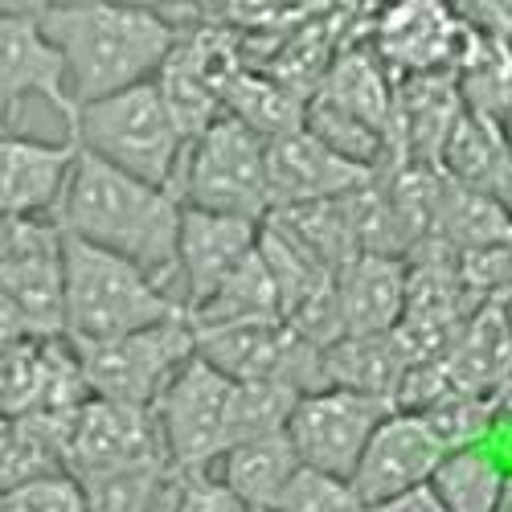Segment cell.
I'll use <instances>...</instances> for the list:
<instances>
[{
	"mask_svg": "<svg viewBox=\"0 0 512 512\" xmlns=\"http://www.w3.org/2000/svg\"><path fill=\"white\" fill-rule=\"evenodd\" d=\"M431 435L439 439L443 451H463V447H480L492 439L496 426V402L492 394H472V390H447L443 398H435L431 406L414 410Z\"/></svg>",
	"mask_w": 512,
	"mask_h": 512,
	"instance_id": "d4e9b609",
	"label": "cell"
},
{
	"mask_svg": "<svg viewBox=\"0 0 512 512\" xmlns=\"http://www.w3.org/2000/svg\"><path fill=\"white\" fill-rule=\"evenodd\" d=\"M46 472H62L46 435L29 418H0V492H13Z\"/></svg>",
	"mask_w": 512,
	"mask_h": 512,
	"instance_id": "4316f807",
	"label": "cell"
},
{
	"mask_svg": "<svg viewBox=\"0 0 512 512\" xmlns=\"http://www.w3.org/2000/svg\"><path fill=\"white\" fill-rule=\"evenodd\" d=\"M365 512H443V508H439V500L431 496V488H418V492H406V496H394V500L369 504Z\"/></svg>",
	"mask_w": 512,
	"mask_h": 512,
	"instance_id": "1f68e13d",
	"label": "cell"
},
{
	"mask_svg": "<svg viewBox=\"0 0 512 512\" xmlns=\"http://www.w3.org/2000/svg\"><path fill=\"white\" fill-rule=\"evenodd\" d=\"M9 512H91L87 492L70 472H46L13 492H5Z\"/></svg>",
	"mask_w": 512,
	"mask_h": 512,
	"instance_id": "f546056e",
	"label": "cell"
},
{
	"mask_svg": "<svg viewBox=\"0 0 512 512\" xmlns=\"http://www.w3.org/2000/svg\"><path fill=\"white\" fill-rule=\"evenodd\" d=\"M496 512H512V472H504V488H500V504Z\"/></svg>",
	"mask_w": 512,
	"mask_h": 512,
	"instance_id": "e575fe53",
	"label": "cell"
},
{
	"mask_svg": "<svg viewBox=\"0 0 512 512\" xmlns=\"http://www.w3.org/2000/svg\"><path fill=\"white\" fill-rule=\"evenodd\" d=\"M230 394H234V381L222 377L218 369H209L193 353V361L156 398L152 418L160 431L164 459L173 463L177 476L213 472V463L226 455Z\"/></svg>",
	"mask_w": 512,
	"mask_h": 512,
	"instance_id": "ba28073f",
	"label": "cell"
},
{
	"mask_svg": "<svg viewBox=\"0 0 512 512\" xmlns=\"http://www.w3.org/2000/svg\"><path fill=\"white\" fill-rule=\"evenodd\" d=\"M275 512H365V504L357 500L349 480L300 467V472L291 476L287 492L279 496Z\"/></svg>",
	"mask_w": 512,
	"mask_h": 512,
	"instance_id": "83f0119b",
	"label": "cell"
},
{
	"mask_svg": "<svg viewBox=\"0 0 512 512\" xmlns=\"http://www.w3.org/2000/svg\"><path fill=\"white\" fill-rule=\"evenodd\" d=\"M381 173L336 156L328 144H320L308 127L267 140V193H271V213L275 209H300V205H324L353 197L369 189Z\"/></svg>",
	"mask_w": 512,
	"mask_h": 512,
	"instance_id": "5bb4252c",
	"label": "cell"
},
{
	"mask_svg": "<svg viewBox=\"0 0 512 512\" xmlns=\"http://www.w3.org/2000/svg\"><path fill=\"white\" fill-rule=\"evenodd\" d=\"M37 25L66 70V95L74 107L152 82L177 46V25L156 5H37Z\"/></svg>",
	"mask_w": 512,
	"mask_h": 512,
	"instance_id": "7a4b0ae2",
	"label": "cell"
},
{
	"mask_svg": "<svg viewBox=\"0 0 512 512\" xmlns=\"http://www.w3.org/2000/svg\"><path fill=\"white\" fill-rule=\"evenodd\" d=\"M54 226L66 238L99 246L115 254V259L140 267L156 287H164L181 304L177 295L181 201L173 193L152 189L119 173V168L78 152L54 209Z\"/></svg>",
	"mask_w": 512,
	"mask_h": 512,
	"instance_id": "6da1fadb",
	"label": "cell"
},
{
	"mask_svg": "<svg viewBox=\"0 0 512 512\" xmlns=\"http://www.w3.org/2000/svg\"><path fill=\"white\" fill-rule=\"evenodd\" d=\"M181 484V480H177ZM173 500H177V488H173V496H168V500H160L156 508H148V512H173Z\"/></svg>",
	"mask_w": 512,
	"mask_h": 512,
	"instance_id": "8d00e7d4",
	"label": "cell"
},
{
	"mask_svg": "<svg viewBox=\"0 0 512 512\" xmlns=\"http://www.w3.org/2000/svg\"><path fill=\"white\" fill-rule=\"evenodd\" d=\"M197 357L230 377L234 386H283L291 394H312L324 386L320 349L287 320H246L222 328H197Z\"/></svg>",
	"mask_w": 512,
	"mask_h": 512,
	"instance_id": "52a82bcc",
	"label": "cell"
},
{
	"mask_svg": "<svg viewBox=\"0 0 512 512\" xmlns=\"http://www.w3.org/2000/svg\"><path fill=\"white\" fill-rule=\"evenodd\" d=\"M66 234L50 222H21L13 246L0 259V291L17 308L33 340L62 336L66 304Z\"/></svg>",
	"mask_w": 512,
	"mask_h": 512,
	"instance_id": "8fae6325",
	"label": "cell"
},
{
	"mask_svg": "<svg viewBox=\"0 0 512 512\" xmlns=\"http://www.w3.org/2000/svg\"><path fill=\"white\" fill-rule=\"evenodd\" d=\"M74 140H33L0 132V218L9 222H54L58 197L74 168Z\"/></svg>",
	"mask_w": 512,
	"mask_h": 512,
	"instance_id": "e0dca14e",
	"label": "cell"
},
{
	"mask_svg": "<svg viewBox=\"0 0 512 512\" xmlns=\"http://www.w3.org/2000/svg\"><path fill=\"white\" fill-rule=\"evenodd\" d=\"M443 455L447 451L431 435V426H426L414 410H394L373 431L361 463L353 467L349 484H353L357 500L369 508V504H381V500H394V496L426 488Z\"/></svg>",
	"mask_w": 512,
	"mask_h": 512,
	"instance_id": "9a60e30c",
	"label": "cell"
},
{
	"mask_svg": "<svg viewBox=\"0 0 512 512\" xmlns=\"http://www.w3.org/2000/svg\"><path fill=\"white\" fill-rule=\"evenodd\" d=\"M394 410L398 406L386 398L320 386L312 394L295 398V410L283 426V435H287L295 459H300V467L349 480L373 439V431Z\"/></svg>",
	"mask_w": 512,
	"mask_h": 512,
	"instance_id": "9c48e42d",
	"label": "cell"
},
{
	"mask_svg": "<svg viewBox=\"0 0 512 512\" xmlns=\"http://www.w3.org/2000/svg\"><path fill=\"white\" fill-rule=\"evenodd\" d=\"M17 230H21V222H9V218H0V259H5V250L13 246Z\"/></svg>",
	"mask_w": 512,
	"mask_h": 512,
	"instance_id": "836d02e7",
	"label": "cell"
},
{
	"mask_svg": "<svg viewBox=\"0 0 512 512\" xmlns=\"http://www.w3.org/2000/svg\"><path fill=\"white\" fill-rule=\"evenodd\" d=\"M0 512H9V504H5V492H0Z\"/></svg>",
	"mask_w": 512,
	"mask_h": 512,
	"instance_id": "74e56055",
	"label": "cell"
},
{
	"mask_svg": "<svg viewBox=\"0 0 512 512\" xmlns=\"http://www.w3.org/2000/svg\"><path fill=\"white\" fill-rule=\"evenodd\" d=\"M173 197L185 209L267 222V140H259L230 115L213 119L197 140H189Z\"/></svg>",
	"mask_w": 512,
	"mask_h": 512,
	"instance_id": "5b68a950",
	"label": "cell"
},
{
	"mask_svg": "<svg viewBox=\"0 0 512 512\" xmlns=\"http://www.w3.org/2000/svg\"><path fill=\"white\" fill-rule=\"evenodd\" d=\"M173 512H250L222 480H213L209 472L201 476H181Z\"/></svg>",
	"mask_w": 512,
	"mask_h": 512,
	"instance_id": "4dcf8cb0",
	"label": "cell"
},
{
	"mask_svg": "<svg viewBox=\"0 0 512 512\" xmlns=\"http://www.w3.org/2000/svg\"><path fill=\"white\" fill-rule=\"evenodd\" d=\"M451 78H455V95L467 115L500 123L512 111V41L467 29L463 54H459Z\"/></svg>",
	"mask_w": 512,
	"mask_h": 512,
	"instance_id": "7402d4cb",
	"label": "cell"
},
{
	"mask_svg": "<svg viewBox=\"0 0 512 512\" xmlns=\"http://www.w3.org/2000/svg\"><path fill=\"white\" fill-rule=\"evenodd\" d=\"M324 386L332 390H353L369 398L394 402L406 377V357L398 349L394 332L386 336H340L336 345L320 353Z\"/></svg>",
	"mask_w": 512,
	"mask_h": 512,
	"instance_id": "ffe728a7",
	"label": "cell"
},
{
	"mask_svg": "<svg viewBox=\"0 0 512 512\" xmlns=\"http://www.w3.org/2000/svg\"><path fill=\"white\" fill-rule=\"evenodd\" d=\"M304 107H308L304 95H295L267 70L254 66H242L222 91V115L250 127L259 140H279L295 132V127H304Z\"/></svg>",
	"mask_w": 512,
	"mask_h": 512,
	"instance_id": "603a6c76",
	"label": "cell"
},
{
	"mask_svg": "<svg viewBox=\"0 0 512 512\" xmlns=\"http://www.w3.org/2000/svg\"><path fill=\"white\" fill-rule=\"evenodd\" d=\"M295 398L283 386H234L230 394V426H226V451L250 439L283 435V426L295 410Z\"/></svg>",
	"mask_w": 512,
	"mask_h": 512,
	"instance_id": "484cf974",
	"label": "cell"
},
{
	"mask_svg": "<svg viewBox=\"0 0 512 512\" xmlns=\"http://www.w3.org/2000/svg\"><path fill=\"white\" fill-rule=\"evenodd\" d=\"M66 127V140H74L78 152H87L152 189H177L189 140L181 136L173 111L164 107L156 82H140V87H127L119 95L82 103L74 107Z\"/></svg>",
	"mask_w": 512,
	"mask_h": 512,
	"instance_id": "3957f363",
	"label": "cell"
},
{
	"mask_svg": "<svg viewBox=\"0 0 512 512\" xmlns=\"http://www.w3.org/2000/svg\"><path fill=\"white\" fill-rule=\"evenodd\" d=\"M496 127H500V140H504V148H508V156H512V111H508Z\"/></svg>",
	"mask_w": 512,
	"mask_h": 512,
	"instance_id": "d590c367",
	"label": "cell"
},
{
	"mask_svg": "<svg viewBox=\"0 0 512 512\" xmlns=\"http://www.w3.org/2000/svg\"><path fill=\"white\" fill-rule=\"evenodd\" d=\"M410 291V259L357 254L336 271V304L345 336H386L402 324Z\"/></svg>",
	"mask_w": 512,
	"mask_h": 512,
	"instance_id": "ac0fdd59",
	"label": "cell"
},
{
	"mask_svg": "<svg viewBox=\"0 0 512 512\" xmlns=\"http://www.w3.org/2000/svg\"><path fill=\"white\" fill-rule=\"evenodd\" d=\"M213 467H218V472H209V476L222 480L250 512H275L291 476L300 472V459H295L287 435H267V439H250V443L230 447Z\"/></svg>",
	"mask_w": 512,
	"mask_h": 512,
	"instance_id": "44dd1931",
	"label": "cell"
},
{
	"mask_svg": "<svg viewBox=\"0 0 512 512\" xmlns=\"http://www.w3.org/2000/svg\"><path fill=\"white\" fill-rule=\"evenodd\" d=\"M13 340H33L29 328L21 324L17 308L5 300V291H0V345H13Z\"/></svg>",
	"mask_w": 512,
	"mask_h": 512,
	"instance_id": "d6a6232c",
	"label": "cell"
},
{
	"mask_svg": "<svg viewBox=\"0 0 512 512\" xmlns=\"http://www.w3.org/2000/svg\"><path fill=\"white\" fill-rule=\"evenodd\" d=\"M439 173L451 185L500 205L512 218V156H508V148L500 140L496 123L463 111L455 119V127H451L443 152H439Z\"/></svg>",
	"mask_w": 512,
	"mask_h": 512,
	"instance_id": "d6986e66",
	"label": "cell"
},
{
	"mask_svg": "<svg viewBox=\"0 0 512 512\" xmlns=\"http://www.w3.org/2000/svg\"><path fill=\"white\" fill-rule=\"evenodd\" d=\"M263 222L222 218V213H201L181 205V230H177V295L185 316L209 300L259 246Z\"/></svg>",
	"mask_w": 512,
	"mask_h": 512,
	"instance_id": "2e32d148",
	"label": "cell"
},
{
	"mask_svg": "<svg viewBox=\"0 0 512 512\" xmlns=\"http://www.w3.org/2000/svg\"><path fill=\"white\" fill-rule=\"evenodd\" d=\"M25 99H46L66 123L74 115L62 58L37 25V5H0V123L9 132Z\"/></svg>",
	"mask_w": 512,
	"mask_h": 512,
	"instance_id": "4fadbf2b",
	"label": "cell"
},
{
	"mask_svg": "<svg viewBox=\"0 0 512 512\" xmlns=\"http://www.w3.org/2000/svg\"><path fill=\"white\" fill-rule=\"evenodd\" d=\"M0 132H9V127H5V123H0Z\"/></svg>",
	"mask_w": 512,
	"mask_h": 512,
	"instance_id": "f35d334b",
	"label": "cell"
},
{
	"mask_svg": "<svg viewBox=\"0 0 512 512\" xmlns=\"http://www.w3.org/2000/svg\"><path fill=\"white\" fill-rule=\"evenodd\" d=\"M426 488H431L443 512H496L504 488V463L488 443L447 451Z\"/></svg>",
	"mask_w": 512,
	"mask_h": 512,
	"instance_id": "cb8c5ba5",
	"label": "cell"
},
{
	"mask_svg": "<svg viewBox=\"0 0 512 512\" xmlns=\"http://www.w3.org/2000/svg\"><path fill=\"white\" fill-rule=\"evenodd\" d=\"M463 41L467 29L451 5H422V0H414V5H390L373 13L365 50L377 58L381 70H390L402 82L422 74H451L463 54Z\"/></svg>",
	"mask_w": 512,
	"mask_h": 512,
	"instance_id": "7c38bea8",
	"label": "cell"
},
{
	"mask_svg": "<svg viewBox=\"0 0 512 512\" xmlns=\"http://www.w3.org/2000/svg\"><path fill=\"white\" fill-rule=\"evenodd\" d=\"M148 463H168L152 410L91 398L74 414L62 443V472H70L78 484L119 476Z\"/></svg>",
	"mask_w": 512,
	"mask_h": 512,
	"instance_id": "30bf717a",
	"label": "cell"
},
{
	"mask_svg": "<svg viewBox=\"0 0 512 512\" xmlns=\"http://www.w3.org/2000/svg\"><path fill=\"white\" fill-rule=\"evenodd\" d=\"M62 250H66L62 336L74 340V345L144 332L168 320H189L173 295L156 287L140 267L78 238H66Z\"/></svg>",
	"mask_w": 512,
	"mask_h": 512,
	"instance_id": "277c9868",
	"label": "cell"
},
{
	"mask_svg": "<svg viewBox=\"0 0 512 512\" xmlns=\"http://www.w3.org/2000/svg\"><path fill=\"white\" fill-rule=\"evenodd\" d=\"M74 353L91 398L152 410L156 398L168 390V381L193 361L197 340L189 320H168L144 332L87 340V345H74Z\"/></svg>",
	"mask_w": 512,
	"mask_h": 512,
	"instance_id": "8992f818",
	"label": "cell"
},
{
	"mask_svg": "<svg viewBox=\"0 0 512 512\" xmlns=\"http://www.w3.org/2000/svg\"><path fill=\"white\" fill-rule=\"evenodd\" d=\"M37 340L0 345V418H25L37 402Z\"/></svg>",
	"mask_w": 512,
	"mask_h": 512,
	"instance_id": "f1b7e54d",
	"label": "cell"
}]
</instances>
